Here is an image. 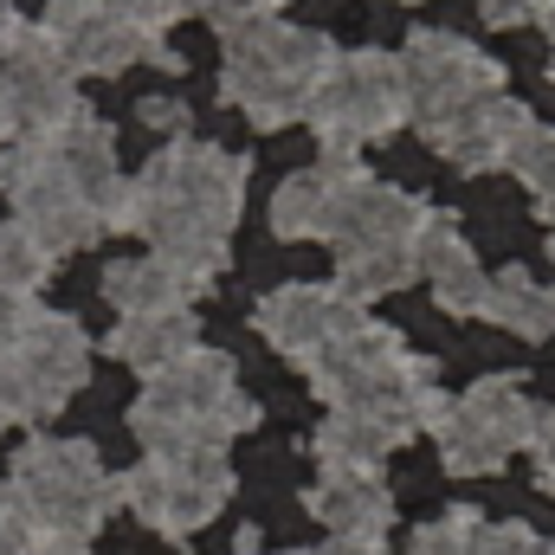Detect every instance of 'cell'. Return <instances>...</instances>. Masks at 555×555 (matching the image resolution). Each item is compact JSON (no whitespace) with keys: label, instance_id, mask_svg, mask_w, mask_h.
<instances>
[{"label":"cell","instance_id":"cell-1","mask_svg":"<svg viewBox=\"0 0 555 555\" xmlns=\"http://www.w3.org/2000/svg\"><path fill=\"white\" fill-rule=\"evenodd\" d=\"M343 59V46L317 26H291V20H253L220 33V98L253 117V130H291L310 117L317 85L330 78V65Z\"/></svg>","mask_w":555,"mask_h":555},{"label":"cell","instance_id":"cell-2","mask_svg":"<svg viewBox=\"0 0 555 555\" xmlns=\"http://www.w3.org/2000/svg\"><path fill=\"white\" fill-rule=\"evenodd\" d=\"M259 426V401L240 388L233 356L220 349H188L162 375H149L130 408V433L142 439L149 459L162 452H227L240 433Z\"/></svg>","mask_w":555,"mask_h":555},{"label":"cell","instance_id":"cell-3","mask_svg":"<svg viewBox=\"0 0 555 555\" xmlns=\"http://www.w3.org/2000/svg\"><path fill=\"white\" fill-rule=\"evenodd\" d=\"M13 498L33 517L39 537L52 543H91L104 530V517L117 511V478L104 472L91 439H59V433H33L13 459Z\"/></svg>","mask_w":555,"mask_h":555},{"label":"cell","instance_id":"cell-4","mask_svg":"<svg viewBox=\"0 0 555 555\" xmlns=\"http://www.w3.org/2000/svg\"><path fill=\"white\" fill-rule=\"evenodd\" d=\"M401 124H408V78H401V59L382 46L343 52L330 65V78L317 85V104L304 117V130L317 137L330 162H356V149L395 137Z\"/></svg>","mask_w":555,"mask_h":555},{"label":"cell","instance_id":"cell-5","mask_svg":"<svg viewBox=\"0 0 555 555\" xmlns=\"http://www.w3.org/2000/svg\"><path fill=\"white\" fill-rule=\"evenodd\" d=\"M227 498H233L227 452H162L117 478V504L168 543H188L194 530H207L227 511Z\"/></svg>","mask_w":555,"mask_h":555},{"label":"cell","instance_id":"cell-6","mask_svg":"<svg viewBox=\"0 0 555 555\" xmlns=\"http://www.w3.org/2000/svg\"><path fill=\"white\" fill-rule=\"evenodd\" d=\"M530 426H537V401L524 395V382L517 375H485L465 395H452L446 414L433 420L439 465L452 478H491V472L511 465V452L530 446Z\"/></svg>","mask_w":555,"mask_h":555},{"label":"cell","instance_id":"cell-7","mask_svg":"<svg viewBox=\"0 0 555 555\" xmlns=\"http://www.w3.org/2000/svg\"><path fill=\"white\" fill-rule=\"evenodd\" d=\"M91 375V336L59 317V310H39L33 330L20 336V349L7 356L0 369V414L7 426H46Z\"/></svg>","mask_w":555,"mask_h":555},{"label":"cell","instance_id":"cell-8","mask_svg":"<svg viewBox=\"0 0 555 555\" xmlns=\"http://www.w3.org/2000/svg\"><path fill=\"white\" fill-rule=\"evenodd\" d=\"M39 33L52 39V52L65 59L72 78H117L142 59L162 65V72H181V52L155 26H142L130 13H111L98 0H46Z\"/></svg>","mask_w":555,"mask_h":555},{"label":"cell","instance_id":"cell-9","mask_svg":"<svg viewBox=\"0 0 555 555\" xmlns=\"http://www.w3.org/2000/svg\"><path fill=\"white\" fill-rule=\"evenodd\" d=\"M395 59H401V78H408V124L414 130L439 124V117H459L465 104H485V98L511 91L504 65L491 52H478L472 39L439 33V26H414Z\"/></svg>","mask_w":555,"mask_h":555},{"label":"cell","instance_id":"cell-10","mask_svg":"<svg viewBox=\"0 0 555 555\" xmlns=\"http://www.w3.org/2000/svg\"><path fill=\"white\" fill-rule=\"evenodd\" d=\"M0 91L20 117V137H46V130L72 124L85 111L78 78L65 72V59L52 52L39 20H20V13H0Z\"/></svg>","mask_w":555,"mask_h":555},{"label":"cell","instance_id":"cell-11","mask_svg":"<svg viewBox=\"0 0 555 555\" xmlns=\"http://www.w3.org/2000/svg\"><path fill=\"white\" fill-rule=\"evenodd\" d=\"M369 310L356 304V297H343L336 284H278L259 297V310H253V323H259V336L272 343L284 362H310V356H323L336 336H349L356 323H362Z\"/></svg>","mask_w":555,"mask_h":555},{"label":"cell","instance_id":"cell-12","mask_svg":"<svg viewBox=\"0 0 555 555\" xmlns=\"http://www.w3.org/2000/svg\"><path fill=\"white\" fill-rule=\"evenodd\" d=\"M537 130V117H530V104L524 98H485V104H465L459 117H439V124H426L420 142L439 155V162H452L459 175H498V168H511L517 162V149L524 137Z\"/></svg>","mask_w":555,"mask_h":555},{"label":"cell","instance_id":"cell-13","mask_svg":"<svg viewBox=\"0 0 555 555\" xmlns=\"http://www.w3.org/2000/svg\"><path fill=\"white\" fill-rule=\"evenodd\" d=\"M369 188V168L362 162H317V168H297L284 175L272 194V233L278 240H336L349 201Z\"/></svg>","mask_w":555,"mask_h":555},{"label":"cell","instance_id":"cell-14","mask_svg":"<svg viewBox=\"0 0 555 555\" xmlns=\"http://www.w3.org/2000/svg\"><path fill=\"white\" fill-rule=\"evenodd\" d=\"M414 266L420 278L433 284V304L446 310V317H478V304H485V266H478V253H472V240L459 233V220L452 214H426V227H420L414 240Z\"/></svg>","mask_w":555,"mask_h":555},{"label":"cell","instance_id":"cell-15","mask_svg":"<svg viewBox=\"0 0 555 555\" xmlns=\"http://www.w3.org/2000/svg\"><path fill=\"white\" fill-rule=\"evenodd\" d=\"M304 511L330 530V543H388V530H395V491H388V478L317 472V485L304 491Z\"/></svg>","mask_w":555,"mask_h":555},{"label":"cell","instance_id":"cell-16","mask_svg":"<svg viewBox=\"0 0 555 555\" xmlns=\"http://www.w3.org/2000/svg\"><path fill=\"white\" fill-rule=\"evenodd\" d=\"M414 433L388 426V420L369 414H330L317 433H310V459L317 472H343V478H382V465L408 446Z\"/></svg>","mask_w":555,"mask_h":555},{"label":"cell","instance_id":"cell-17","mask_svg":"<svg viewBox=\"0 0 555 555\" xmlns=\"http://www.w3.org/2000/svg\"><path fill=\"white\" fill-rule=\"evenodd\" d=\"M478 323L517 336V343H550L555 330V284L530 278L524 266H504V272L485 278V304H478Z\"/></svg>","mask_w":555,"mask_h":555},{"label":"cell","instance_id":"cell-18","mask_svg":"<svg viewBox=\"0 0 555 555\" xmlns=\"http://www.w3.org/2000/svg\"><path fill=\"white\" fill-rule=\"evenodd\" d=\"M188 349H201V323H194V310H168V317H117V330L104 336V356H117L124 369H137L142 382L162 375L168 362H181Z\"/></svg>","mask_w":555,"mask_h":555},{"label":"cell","instance_id":"cell-19","mask_svg":"<svg viewBox=\"0 0 555 555\" xmlns=\"http://www.w3.org/2000/svg\"><path fill=\"white\" fill-rule=\"evenodd\" d=\"M104 297H111L117 317H168V310H194L201 291L149 253V259H117L104 272Z\"/></svg>","mask_w":555,"mask_h":555},{"label":"cell","instance_id":"cell-20","mask_svg":"<svg viewBox=\"0 0 555 555\" xmlns=\"http://www.w3.org/2000/svg\"><path fill=\"white\" fill-rule=\"evenodd\" d=\"M52 266H59V259H52L20 220L0 227V291H7V297H33V291L52 278Z\"/></svg>","mask_w":555,"mask_h":555},{"label":"cell","instance_id":"cell-21","mask_svg":"<svg viewBox=\"0 0 555 555\" xmlns=\"http://www.w3.org/2000/svg\"><path fill=\"white\" fill-rule=\"evenodd\" d=\"M478 530H485V517H478L472 504H452V511H439L433 524H420L414 537H408V550H395V555H465Z\"/></svg>","mask_w":555,"mask_h":555},{"label":"cell","instance_id":"cell-22","mask_svg":"<svg viewBox=\"0 0 555 555\" xmlns=\"http://www.w3.org/2000/svg\"><path fill=\"white\" fill-rule=\"evenodd\" d=\"M511 175L530 188V201H537V207L555 220V124H537V130L524 137L517 162H511Z\"/></svg>","mask_w":555,"mask_h":555},{"label":"cell","instance_id":"cell-23","mask_svg":"<svg viewBox=\"0 0 555 555\" xmlns=\"http://www.w3.org/2000/svg\"><path fill=\"white\" fill-rule=\"evenodd\" d=\"M465 555H555V543L543 537V530H530V524L511 517V524H485Z\"/></svg>","mask_w":555,"mask_h":555},{"label":"cell","instance_id":"cell-24","mask_svg":"<svg viewBox=\"0 0 555 555\" xmlns=\"http://www.w3.org/2000/svg\"><path fill=\"white\" fill-rule=\"evenodd\" d=\"M485 26H543L555 13V0H478Z\"/></svg>","mask_w":555,"mask_h":555},{"label":"cell","instance_id":"cell-25","mask_svg":"<svg viewBox=\"0 0 555 555\" xmlns=\"http://www.w3.org/2000/svg\"><path fill=\"white\" fill-rule=\"evenodd\" d=\"M137 117L149 124V130H175V137H181V124H188V104H181V98H142Z\"/></svg>","mask_w":555,"mask_h":555},{"label":"cell","instance_id":"cell-26","mask_svg":"<svg viewBox=\"0 0 555 555\" xmlns=\"http://www.w3.org/2000/svg\"><path fill=\"white\" fill-rule=\"evenodd\" d=\"M214 0H155V26H175V20H207Z\"/></svg>","mask_w":555,"mask_h":555},{"label":"cell","instance_id":"cell-27","mask_svg":"<svg viewBox=\"0 0 555 555\" xmlns=\"http://www.w3.org/2000/svg\"><path fill=\"white\" fill-rule=\"evenodd\" d=\"M98 7H111V13H130V20H142V26H155V0H98ZM162 33V26H155Z\"/></svg>","mask_w":555,"mask_h":555},{"label":"cell","instance_id":"cell-28","mask_svg":"<svg viewBox=\"0 0 555 555\" xmlns=\"http://www.w3.org/2000/svg\"><path fill=\"white\" fill-rule=\"evenodd\" d=\"M7 142H20V117H13V104H7V91H0V149Z\"/></svg>","mask_w":555,"mask_h":555},{"label":"cell","instance_id":"cell-29","mask_svg":"<svg viewBox=\"0 0 555 555\" xmlns=\"http://www.w3.org/2000/svg\"><path fill=\"white\" fill-rule=\"evenodd\" d=\"M26 555H85V550H78V543H52V537H39Z\"/></svg>","mask_w":555,"mask_h":555},{"label":"cell","instance_id":"cell-30","mask_svg":"<svg viewBox=\"0 0 555 555\" xmlns=\"http://www.w3.org/2000/svg\"><path fill=\"white\" fill-rule=\"evenodd\" d=\"M543 33H550V52H555V13H550V20H543Z\"/></svg>","mask_w":555,"mask_h":555},{"label":"cell","instance_id":"cell-31","mask_svg":"<svg viewBox=\"0 0 555 555\" xmlns=\"http://www.w3.org/2000/svg\"><path fill=\"white\" fill-rule=\"evenodd\" d=\"M550 266H555V227H550Z\"/></svg>","mask_w":555,"mask_h":555},{"label":"cell","instance_id":"cell-32","mask_svg":"<svg viewBox=\"0 0 555 555\" xmlns=\"http://www.w3.org/2000/svg\"><path fill=\"white\" fill-rule=\"evenodd\" d=\"M550 78H555V52H550Z\"/></svg>","mask_w":555,"mask_h":555},{"label":"cell","instance_id":"cell-33","mask_svg":"<svg viewBox=\"0 0 555 555\" xmlns=\"http://www.w3.org/2000/svg\"><path fill=\"white\" fill-rule=\"evenodd\" d=\"M0 433H7V414H0Z\"/></svg>","mask_w":555,"mask_h":555},{"label":"cell","instance_id":"cell-34","mask_svg":"<svg viewBox=\"0 0 555 555\" xmlns=\"http://www.w3.org/2000/svg\"><path fill=\"white\" fill-rule=\"evenodd\" d=\"M408 7H414V0H408Z\"/></svg>","mask_w":555,"mask_h":555}]
</instances>
